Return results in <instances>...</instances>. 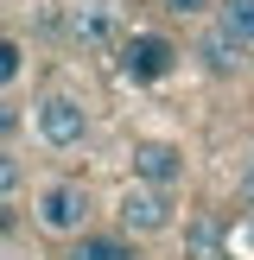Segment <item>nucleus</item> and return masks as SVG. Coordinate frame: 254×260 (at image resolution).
Instances as JSON below:
<instances>
[{
	"instance_id": "nucleus-1",
	"label": "nucleus",
	"mask_w": 254,
	"mask_h": 260,
	"mask_svg": "<svg viewBox=\"0 0 254 260\" xmlns=\"http://www.w3.org/2000/svg\"><path fill=\"white\" fill-rule=\"evenodd\" d=\"M114 63H121L127 83H165V76L178 70V45H172V38H159V32H121Z\"/></svg>"
},
{
	"instance_id": "nucleus-2",
	"label": "nucleus",
	"mask_w": 254,
	"mask_h": 260,
	"mask_svg": "<svg viewBox=\"0 0 254 260\" xmlns=\"http://www.w3.org/2000/svg\"><path fill=\"white\" fill-rule=\"evenodd\" d=\"M32 121H38V140H45V146H57V152L83 146V134H89V108L70 95V89H51V95L32 108Z\"/></svg>"
},
{
	"instance_id": "nucleus-3",
	"label": "nucleus",
	"mask_w": 254,
	"mask_h": 260,
	"mask_svg": "<svg viewBox=\"0 0 254 260\" xmlns=\"http://www.w3.org/2000/svg\"><path fill=\"white\" fill-rule=\"evenodd\" d=\"M32 216H38V229H45V235H83V222H89V190L70 184V178H57V184L38 190Z\"/></svg>"
},
{
	"instance_id": "nucleus-4",
	"label": "nucleus",
	"mask_w": 254,
	"mask_h": 260,
	"mask_svg": "<svg viewBox=\"0 0 254 260\" xmlns=\"http://www.w3.org/2000/svg\"><path fill=\"white\" fill-rule=\"evenodd\" d=\"M70 38L83 51H114L121 45V7L114 0H76L70 7Z\"/></svg>"
},
{
	"instance_id": "nucleus-5",
	"label": "nucleus",
	"mask_w": 254,
	"mask_h": 260,
	"mask_svg": "<svg viewBox=\"0 0 254 260\" xmlns=\"http://www.w3.org/2000/svg\"><path fill=\"white\" fill-rule=\"evenodd\" d=\"M114 216H121L127 235H159V229H172V197L165 190H146V184H127L121 203H114Z\"/></svg>"
},
{
	"instance_id": "nucleus-6",
	"label": "nucleus",
	"mask_w": 254,
	"mask_h": 260,
	"mask_svg": "<svg viewBox=\"0 0 254 260\" xmlns=\"http://www.w3.org/2000/svg\"><path fill=\"white\" fill-rule=\"evenodd\" d=\"M178 178H184V152H178L172 140H140V146H134V184L172 190Z\"/></svg>"
},
{
	"instance_id": "nucleus-7",
	"label": "nucleus",
	"mask_w": 254,
	"mask_h": 260,
	"mask_svg": "<svg viewBox=\"0 0 254 260\" xmlns=\"http://www.w3.org/2000/svg\"><path fill=\"white\" fill-rule=\"evenodd\" d=\"M197 57H203V70H210V76H235L241 57H248V45H241V38H229L223 25H210V32L197 38Z\"/></svg>"
},
{
	"instance_id": "nucleus-8",
	"label": "nucleus",
	"mask_w": 254,
	"mask_h": 260,
	"mask_svg": "<svg viewBox=\"0 0 254 260\" xmlns=\"http://www.w3.org/2000/svg\"><path fill=\"white\" fill-rule=\"evenodd\" d=\"M184 260H229V241H223L216 216H190L184 222Z\"/></svg>"
},
{
	"instance_id": "nucleus-9",
	"label": "nucleus",
	"mask_w": 254,
	"mask_h": 260,
	"mask_svg": "<svg viewBox=\"0 0 254 260\" xmlns=\"http://www.w3.org/2000/svg\"><path fill=\"white\" fill-rule=\"evenodd\" d=\"M76 260H134V241L127 235H76Z\"/></svg>"
},
{
	"instance_id": "nucleus-10",
	"label": "nucleus",
	"mask_w": 254,
	"mask_h": 260,
	"mask_svg": "<svg viewBox=\"0 0 254 260\" xmlns=\"http://www.w3.org/2000/svg\"><path fill=\"white\" fill-rule=\"evenodd\" d=\"M216 25H223L229 38H241V45H254V0H223Z\"/></svg>"
},
{
	"instance_id": "nucleus-11",
	"label": "nucleus",
	"mask_w": 254,
	"mask_h": 260,
	"mask_svg": "<svg viewBox=\"0 0 254 260\" xmlns=\"http://www.w3.org/2000/svg\"><path fill=\"white\" fill-rule=\"evenodd\" d=\"M19 70H25L19 38H0V89H7V83H19Z\"/></svg>"
},
{
	"instance_id": "nucleus-12",
	"label": "nucleus",
	"mask_w": 254,
	"mask_h": 260,
	"mask_svg": "<svg viewBox=\"0 0 254 260\" xmlns=\"http://www.w3.org/2000/svg\"><path fill=\"white\" fill-rule=\"evenodd\" d=\"M19 178H25V172H19V159H13V146H0V203L19 190Z\"/></svg>"
},
{
	"instance_id": "nucleus-13",
	"label": "nucleus",
	"mask_w": 254,
	"mask_h": 260,
	"mask_svg": "<svg viewBox=\"0 0 254 260\" xmlns=\"http://www.w3.org/2000/svg\"><path fill=\"white\" fill-rule=\"evenodd\" d=\"M13 134H19V108H13V102H0V146H7Z\"/></svg>"
},
{
	"instance_id": "nucleus-14",
	"label": "nucleus",
	"mask_w": 254,
	"mask_h": 260,
	"mask_svg": "<svg viewBox=\"0 0 254 260\" xmlns=\"http://www.w3.org/2000/svg\"><path fill=\"white\" fill-rule=\"evenodd\" d=\"M159 7H165V13H184V19H190V13H210L216 0H159Z\"/></svg>"
},
{
	"instance_id": "nucleus-15",
	"label": "nucleus",
	"mask_w": 254,
	"mask_h": 260,
	"mask_svg": "<svg viewBox=\"0 0 254 260\" xmlns=\"http://www.w3.org/2000/svg\"><path fill=\"white\" fill-rule=\"evenodd\" d=\"M241 190H248V203H254V165H248V178H241Z\"/></svg>"
},
{
	"instance_id": "nucleus-16",
	"label": "nucleus",
	"mask_w": 254,
	"mask_h": 260,
	"mask_svg": "<svg viewBox=\"0 0 254 260\" xmlns=\"http://www.w3.org/2000/svg\"><path fill=\"white\" fill-rule=\"evenodd\" d=\"M134 260H140V254H134Z\"/></svg>"
}]
</instances>
